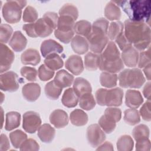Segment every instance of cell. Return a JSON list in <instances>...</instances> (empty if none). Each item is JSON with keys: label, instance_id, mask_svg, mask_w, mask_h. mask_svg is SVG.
<instances>
[{"label": "cell", "instance_id": "6da1fadb", "mask_svg": "<svg viewBox=\"0 0 151 151\" xmlns=\"http://www.w3.org/2000/svg\"><path fill=\"white\" fill-rule=\"evenodd\" d=\"M124 34L137 51H144L150 46V28L147 23L127 19L124 24Z\"/></svg>", "mask_w": 151, "mask_h": 151}, {"label": "cell", "instance_id": "ab89813d", "mask_svg": "<svg viewBox=\"0 0 151 151\" xmlns=\"http://www.w3.org/2000/svg\"><path fill=\"white\" fill-rule=\"evenodd\" d=\"M9 138L13 146L18 149L27 139V135L21 130H17L9 134Z\"/></svg>", "mask_w": 151, "mask_h": 151}, {"label": "cell", "instance_id": "7dc6e473", "mask_svg": "<svg viewBox=\"0 0 151 151\" xmlns=\"http://www.w3.org/2000/svg\"><path fill=\"white\" fill-rule=\"evenodd\" d=\"M74 30L65 32L55 29L54 31V35L55 37L64 44L69 43L74 37Z\"/></svg>", "mask_w": 151, "mask_h": 151}, {"label": "cell", "instance_id": "f35d334b", "mask_svg": "<svg viewBox=\"0 0 151 151\" xmlns=\"http://www.w3.org/2000/svg\"><path fill=\"white\" fill-rule=\"evenodd\" d=\"M134 142L129 135L122 136L117 142V149L120 151H130L133 148Z\"/></svg>", "mask_w": 151, "mask_h": 151}, {"label": "cell", "instance_id": "8d00e7d4", "mask_svg": "<svg viewBox=\"0 0 151 151\" xmlns=\"http://www.w3.org/2000/svg\"><path fill=\"white\" fill-rule=\"evenodd\" d=\"M79 106L85 110H90L96 106V101L91 93H86L79 97Z\"/></svg>", "mask_w": 151, "mask_h": 151}, {"label": "cell", "instance_id": "c3c4849f", "mask_svg": "<svg viewBox=\"0 0 151 151\" xmlns=\"http://www.w3.org/2000/svg\"><path fill=\"white\" fill-rule=\"evenodd\" d=\"M38 73L39 78L44 81L50 80L54 75V71L48 68L45 64H42L40 66Z\"/></svg>", "mask_w": 151, "mask_h": 151}, {"label": "cell", "instance_id": "3957f363", "mask_svg": "<svg viewBox=\"0 0 151 151\" xmlns=\"http://www.w3.org/2000/svg\"><path fill=\"white\" fill-rule=\"evenodd\" d=\"M96 99L97 104L104 106H120L122 103L123 91L119 87L107 90L99 88L96 92Z\"/></svg>", "mask_w": 151, "mask_h": 151}, {"label": "cell", "instance_id": "9a60e30c", "mask_svg": "<svg viewBox=\"0 0 151 151\" xmlns=\"http://www.w3.org/2000/svg\"><path fill=\"white\" fill-rule=\"evenodd\" d=\"M50 121L56 128H63L68 124V115L67 113L63 110H55L50 116Z\"/></svg>", "mask_w": 151, "mask_h": 151}, {"label": "cell", "instance_id": "d4e9b609", "mask_svg": "<svg viewBox=\"0 0 151 151\" xmlns=\"http://www.w3.org/2000/svg\"><path fill=\"white\" fill-rule=\"evenodd\" d=\"M78 99L79 97L76 94L73 88H69L64 91L61 99V102L64 106L71 108L77 106Z\"/></svg>", "mask_w": 151, "mask_h": 151}, {"label": "cell", "instance_id": "e7e4bbea", "mask_svg": "<svg viewBox=\"0 0 151 151\" xmlns=\"http://www.w3.org/2000/svg\"><path fill=\"white\" fill-rule=\"evenodd\" d=\"M1 103L3 101V100H4V98H3V96H4V94L2 93H1Z\"/></svg>", "mask_w": 151, "mask_h": 151}, {"label": "cell", "instance_id": "94428289", "mask_svg": "<svg viewBox=\"0 0 151 151\" xmlns=\"http://www.w3.org/2000/svg\"><path fill=\"white\" fill-rule=\"evenodd\" d=\"M143 93L144 94V96L148 100H150V83L148 82L147 83L143 90Z\"/></svg>", "mask_w": 151, "mask_h": 151}, {"label": "cell", "instance_id": "6f0895ef", "mask_svg": "<svg viewBox=\"0 0 151 151\" xmlns=\"http://www.w3.org/2000/svg\"><path fill=\"white\" fill-rule=\"evenodd\" d=\"M22 29H23V30H24L26 32L27 34L29 37H32V38L37 37V36L35 34V29H34V23L25 24L23 25Z\"/></svg>", "mask_w": 151, "mask_h": 151}, {"label": "cell", "instance_id": "ffe728a7", "mask_svg": "<svg viewBox=\"0 0 151 151\" xmlns=\"http://www.w3.org/2000/svg\"><path fill=\"white\" fill-rule=\"evenodd\" d=\"M71 45L73 51L80 55L87 52L89 48V44L87 40L79 35H77L73 38Z\"/></svg>", "mask_w": 151, "mask_h": 151}, {"label": "cell", "instance_id": "d590c367", "mask_svg": "<svg viewBox=\"0 0 151 151\" xmlns=\"http://www.w3.org/2000/svg\"><path fill=\"white\" fill-rule=\"evenodd\" d=\"M124 25L120 21H114L110 24L108 28L107 35L109 39L115 40L123 32Z\"/></svg>", "mask_w": 151, "mask_h": 151}, {"label": "cell", "instance_id": "db71d44e", "mask_svg": "<svg viewBox=\"0 0 151 151\" xmlns=\"http://www.w3.org/2000/svg\"><path fill=\"white\" fill-rule=\"evenodd\" d=\"M150 103V101L147 100L143 104L140 109V114L142 119L147 122H149L151 120Z\"/></svg>", "mask_w": 151, "mask_h": 151}, {"label": "cell", "instance_id": "4316f807", "mask_svg": "<svg viewBox=\"0 0 151 151\" xmlns=\"http://www.w3.org/2000/svg\"><path fill=\"white\" fill-rule=\"evenodd\" d=\"M34 29L37 37H46L49 36L53 29L45 22L43 18H40L34 23Z\"/></svg>", "mask_w": 151, "mask_h": 151}, {"label": "cell", "instance_id": "b9f144b4", "mask_svg": "<svg viewBox=\"0 0 151 151\" xmlns=\"http://www.w3.org/2000/svg\"><path fill=\"white\" fill-rule=\"evenodd\" d=\"M59 15H67L72 17L76 20L78 16V12L77 8L72 4H66L64 5L59 11Z\"/></svg>", "mask_w": 151, "mask_h": 151}, {"label": "cell", "instance_id": "60d3db41", "mask_svg": "<svg viewBox=\"0 0 151 151\" xmlns=\"http://www.w3.org/2000/svg\"><path fill=\"white\" fill-rule=\"evenodd\" d=\"M132 135L136 141L142 139L149 138V129L145 124L138 125L133 129Z\"/></svg>", "mask_w": 151, "mask_h": 151}, {"label": "cell", "instance_id": "f907efd6", "mask_svg": "<svg viewBox=\"0 0 151 151\" xmlns=\"http://www.w3.org/2000/svg\"><path fill=\"white\" fill-rule=\"evenodd\" d=\"M37 70L33 67H23L21 69L22 76L30 81H34L37 80Z\"/></svg>", "mask_w": 151, "mask_h": 151}, {"label": "cell", "instance_id": "91938a15", "mask_svg": "<svg viewBox=\"0 0 151 151\" xmlns=\"http://www.w3.org/2000/svg\"><path fill=\"white\" fill-rule=\"evenodd\" d=\"M113 147L111 143L106 142L100 146H99L97 148V150H113Z\"/></svg>", "mask_w": 151, "mask_h": 151}, {"label": "cell", "instance_id": "7bdbcfd3", "mask_svg": "<svg viewBox=\"0 0 151 151\" xmlns=\"http://www.w3.org/2000/svg\"><path fill=\"white\" fill-rule=\"evenodd\" d=\"M38 14L37 10L31 6H28L24 10L22 16V19L24 22L34 23L37 21Z\"/></svg>", "mask_w": 151, "mask_h": 151}, {"label": "cell", "instance_id": "d6986e66", "mask_svg": "<svg viewBox=\"0 0 151 151\" xmlns=\"http://www.w3.org/2000/svg\"><path fill=\"white\" fill-rule=\"evenodd\" d=\"M27 44V40L19 31H17L13 34L9 44L12 49L16 52L22 51Z\"/></svg>", "mask_w": 151, "mask_h": 151}, {"label": "cell", "instance_id": "cb8c5ba5", "mask_svg": "<svg viewBox=\"0 0 151 151\" xmlns=\"http://www.w3.org/2000/svg\"><path fill=\"white\" fill-rule=\"evenodd\" d=\"M55 130L49 124H44L38 129V136L40 139L44 143H50L54 138Z\"/></svg>", "mask_w": 151, "mask_h": 151}, {"label": "cell", "instance_id": "ac0fdd59", "mask_svg": "<svg viewBox=\"0 0 151 151\" xmlns=\"http://www.w3.org/2000/svg\"><path fill=\"white\" fill-rule=\"evenodd\" d=\"M120 55L119 50L113 41H109L107 43L106 47L100 55L101 59L107 61H116L120 58Z\"/></svg>", "mask_w": 151, "mask_h": 151}, {"label": "cell", "instance_id": "7a4b0ae2", "mask_svg": "<svg viewBox=\"0 0 151 151\" xmlns=\"http://www.w3.org/2000/svg\"><path fill=\"white\" fill-rule=\"evenodd\" d=\"M119 4L128 15L129 19L134 21L144 22L149 21L150 14V1H113Z\"/></svg>", "mask_w": 151, "mask_h": 151}, {"label": "cell", "instance_id": "ee69618b", "mask_svg": "<svg viewBox=\"0 0 151 151\" xmlns=\"http://www.w3.org/2000/svg\"><path fill=\"white\" fill-rule=\"evenodd\" d=\"M104 116L109 120L117 123L121 119L122 111L118 108L108 107L105 110Z\"/></svg>", "mask_w": 151, "mask_h": 151}, {"label": "cell", "instance_id": "44dd1931", "mask_svg": "<svg viewBox=\"0 0 151 151\" xmlns=\"http://www.w3.org/2000/svg\"><path fill=\"white\" fill-rule=\"evenodd\" d=\"M21 61L25 65H36L40 62L41 57L37 50L29 48L21 54Z\"/></svg>", "mask_w": 151, "mask_h": 151}, {"label": "cell", "instance_id": "603a6c76", "mask_svg": "<svg viewBox=\"0 0 151 151\" xmlns=\"http://www.w3.org/2000/svg\"><path fill=\"white\" fill-rule=\"evenodd\" d=\"M73 88L78 97L84 94L91 93L92 91L90 83L82 77H77L74 80Z\"/></svg>", "mask_w": 151, "mask_h": 151}, {"label": "cell", "instance_id": "bcb514c9", "mask_svg": "<svg viewBox=\"0 0 151 151\" xmlns=\"http://www.w3.org/2000/svg\"><path fill=\"white\" fill-rule=\"evenodd\" d=\"M12 27L6 24H2L0 27V41L1 43H6L9 40L12 34Z\"/></svg>", "mask_w": 151, "mask_h": 151}, {"label": "cell", "instance_id": "e0dca14e", "mask_svg": "<svg viewBox=\"0 0 151 151\" xmlns=\"http://www.w3.org/2000/svg\"><path fill=\"white\" fill-rule=\"evenodd\" d=\"M99 68L101 71L105 72L116 73L123 70L124 68V64L120 58L116 61H107L101 59L100 56V62Z\"/></svg>", "mask_w": 151, "mask_h": 151}, {"label": "cell", "instance_id": "30bf717a", "mask_svg": "<svg viewBox=\"0 0 151 151\" xmlns=\"http://www.w3.org/2000/svg\"><path fill=\"white\" fill-rule=\"evenodd\" d=\"M0 51V72L3 73L11 68L15 55L12 51L2 43H1Z\"/></svg>", "mask_w": 151, "mask_h": 151}, {"label": "cell", "instance_id": "f1b7e54d", "mask_svg": "<svg viewBox=\"0 0 151 151\" xmlns=\"http://www.w3.org/2000/svg\"><path fill=\"white\" fill-rule=\"evenodd\" d=\"M100 55L91 52H88L84 57V65L87 70H96L99 67Z\"/></svg>", "mask_w": 151, "mask_h": 151}, {"label": "cell", "instance_id": "9f6ffc18", "mask_svg": "<svg viewBox=\"0 0 151 151\" xmlns=\"http://www.w3.org/2000/svg\"><path fill=\"white\" fill-rule=\"evenodd\" d=\"M136 150L138 151H149L150 150V142L149 138L136 140Z\"/></svg>", "mask_w": 151, "mask_h": 151}, {"label": "cell", "instance_id": "74e56055", "mask_svg": "<svg viewBox=\"0 0 151 151\" xmlns=\"http://www.w3.org/2000/svg\"><path fill=\"white\" fill-rule=\"evenodd\" d=\"M124 122L131 126L139 123L140 121V114L136 109H127L124 112Z\"/></svg>", "mask_w": 151, "mask_h": 151}, {"label": "cell", "instance_id": "277c9868", "mask_svg": "<svg viewBox=\"0 0 151 151\" xmlns=\"http://www.w3.org/2000/svg\"><path fill=\"white\" fill-rule=\"evenodd\" d=\"M119 85L123 88H140L145 82V78L139 68L125 69L119 75Z\"/></svg>", "mask_w": 151, "mask_h": 151}, {"label": "cell", "instance_id": "11a10c76", "mask_svg": "<svg viewBox=\"0 0 151 151\" xmlns=\"http://www.w3.org/2000/svg\"><path fill=\"white\" fill-rule=\"evenodd\" d=\"M115 41L122 51L132 46V44L126 38L123 32L115 39Z\"/></svg>", "mask_w": 151, "mask_h": 151}, {"label": "cell", "instance_id": "7c38bea8", "mask_svg": "<svg viewBox=\"0 0 151 151\" xmlns=\"http://www.w3.org/2000/svg\"><path fill=\"white\" fill-rule=\"evenodd\" d=\"M41 52L44 57L54 54H60L63 51V46L53 40H47L44 41L41 45Z\"/></svg>", "mask_w": 151, "mask_h": 151}, {"label": "cell", "instance_id": "816d5d0a", "mask_svg": "<svg viewBox=\"0 0 151 151\" xmlns=\"http://www.w3.org/2000/svg\"><path fill=\"white\" fill-rule=\"evenodd\" d=\"M138 67L144 68L149 64H150V46L146 51H142L139 55Z\"/></svg>", "mask_w": 151, "mask_h": 151}, {"label": "cell", "instance_id": "9c48e42d", "mask_svg": "<svg viewBox=\"0 0 151 151\" xmlns=\"http://www.w3.org/2000/svg\"><path fill=\"white\" fill-rule=\"evenodd\" d=\"M87 138L88 143L93 147L100 146L106 139V135L97 124L89 126L87 129Z\"/></svg>", "mask_w": 151, "mask_h": 151}, {"label": "cell", "instance_id": "484cf974", "mask_svg": "<svg viewBox=\"0 0 151 151\" xmlns=\"http://www.w3.org/2000/svg\"><path fill=\"white\" fill-rule=\"evenodd\" d=\"M21 114L17 111H9L6 114V122L5 129L7 131H11L20 124Z\"/></svg>", "mask_w": 151, "mask_h": 151}, {"label": "cell", "instance_id": "d6a6232c", "mask_svg": "<svg viewBox=\"0 0 151 151\" xmlns=\"http://www.w3.org/2000/svg\"><path fill=\"white\" fill-rule=\"evenodd\" d=\"M117 75L115 73L103 72L100 76V81L102 86L106 88H112L117 85Z\"/></svg>", "mask_w": 151, "mask_h": 151}, {"label": "cell", "instance_id": "ba28073f", "mask_svg": "<svg viewBox=\"0 0 151 151\" xmlns=\"http://www.w3.org/2000/svg\"><path fill=\"white\" fill-rule=\"evenodd\" d=\"M41 124V120L37 113L29 111L24 114L22 127L26 132L34 133L39 129Z\"/></svg>", "mask_w": 151, "mask_h": 151}, {"label": "cell", "instance_id": "681fc988", "mask_svg": "<svg viewBox=\"0 0 151 151\" xmlns=\"http://www.w3.org/2000/svg\"><path fill=\"white\" fill-rule=\"evenodd\" d=\"M58 15L53 12H46L43 16V19L45 22L54 30L57 27L58 21Z\"/></svg>", "mask_w": 151, "mask_h": 151}, {"label": "cell", "instance_id": "1f68e13d", "mask_svg": "<svg viewBox=\"0 0 151 151\" xmlns=\"http://www.w3.org/2000/svg\"><path fill=\"white\" fill-rule=\"evenodd\" d=\"M75 19L71 17L61 15L58 18L57 27L56 29L61 31H70L74 30Z\"/></svg>", "mask_w": 151, "mask_h": 151}, {"label": "cell", "instance_id": "f6af8a7d", "mask_svg": "<svg viewBox=\"0 0 151 151\" xmlns=\"http://www.w3.org/2000/svg\"><path fill=\"white\" fill-rule=\"evenodd\" d=\"M99 124L103 130L107 133H111L116 128V123L109 120L103 115L99 120Z\"/></svg>", "mask_w": 151, "mask_h": 151}, {"label": "cell", "instance_id": "52a82bcc", "mask_svg": "<svg viewBox=\"0 0 151 151\" xmlns=\"http://www.w3.org/2000/svg\"><path fill=\"white\" fill-rule=\"evenodd\" d=\"M19 87L18 76L13 71H7L1 74L0 76V88L5 91L13 92L17 91Z\"/></svg>", "mask_w": 151, "mask_h": 151}, {"label": "cell", "instance_id": "be15d7a7", "mask_svg": "<svg viewBox=\"0 0 151 151\" xmlns=\"http://www.w3.org/2000/svg\"><path fill=\"white\" fill-rule=\"evenodd\" d=\"M1 116H2V126L1 127H2V124H3V120H4V114H3V110H2V108L1 107Z\"/></svg>", "mask_w": 151, "mask_h": 151}, {"label": "cell", "instance_id": "f5cc1de1", "mask_svg": "<svg viewBox=\"0 0 151 151\" xmlns=\"http://www.w3.org/2000/svg\"><path fill=\"white\" fill-rule=\"evenodd\" d=\"M38 143L32 139H26L19 147L20 150H38Z\"/></svg>", "mask_w": 151, "mask_h": 151}, {"label": "cell", "instance_id": "6125c7cd", "mask_svg": "<svg viewBox=\"0 0 151 151\" xmlns=\"http://www.w3.org/2000/svg\"><path fill=\"white\" fill-rule=\"evenodd\" d=\"M143 72L148 80H150V64H149L143 69Z\"/></svg>", "mask_w": 151, "mask_h": 151}, {"label": "cell", "instance_id": "8fae6325", "mask_svg": "<svg viewBox=\"0 0 151 151\" xmlns=\"http://www.w3.org/2000/svg\"><path fill=\"white\" fill-rule=\"evenodd\" d=\"M22 93L28 101L33 102L38 99L41 94V87L37 83H27L22 87Z\"/></svg>", "mask_w": 151, "mask_h": 151}, {"label": "cell", "instance_id": "836d02e7", "mask_svg": "<svg viewBox=\"0 0 151 151\" xmlns=\"http://www.w3.org/2000/svg\"><path fill=\"white\" fill-rule=\"evenodd\" d=\"M92 25L91 23L86 20H81L75 23L74 31L79 35L87 38L91 31Z\"/></svg>", "mask_w": 151, "mask_h": 151}, {"label": "cell", "instance_id": "8992f818", "mask_svg": "<svg viewBox=\"0 0 151 151\" xmlns=\"http://www.w3.org/2000/svg\"><path fill=\"white\" fill-rule=\"evenodd\" d=\"M107 32L100 29L92 27L91 31L86 38L91 51L96 54H101L109 42Z\"/></svg>", "mask_w": 151, "mask_h": 151}, {"label": "cell", "instance_id": "2e32d148", "mask_svg": "<svg viewBox=\"0 0 151 151\" xmlns=\"http://www.w3.org/2000/svg\"><path fill=\"white\" fill-rule=\"evenodd\" d=\"M143 102L141 93L137 90H128L126 93L125 104L131 109L138 108Z\"/></svg>", "mask_w": 151, "mask_h": 151}, {"label": "cell", "instance_id": "680465c9", "mask_svg": "<svg viewBox=\"0 0 151 151\" xmlns=\"http://www.w3.org/2000/svg\"><path fill=\"white\" fill-rule=\"evenodd\" d=\"M9 147V142L7 136L4 134H1L0 138V151H6Z\"/></svg>", "mask_w": 151, "mask_h": 151}, {"label": "cell", "instance_id": "f546056e", "mask_svg": "<svg viewBox=\"0 0 151 151\" xmlns=\"http://www.w3.org/2000/svg\"><path fill=\"white\" fill-rule=\"evenodd\" d=\"M104 15L109 20H118L121 17V11L118 5L114 2L110 1L105 7Z\"/></svg>", "mask_w": 151, "mask_h": 151}, {"label": "cell", "instance_id": "4fadbf2b", "mask_svg": "<svg viewBox=\"0 0 151 151\" xmlns=\"http://www.w3.org/2000/svg\"><path fill=\"white\" fill-rule=\"evenodd\" d=\"M65 67L74 75H79L84 70L82 58L76 55H72L67 58L65 63Z\"/></svg>", "mask_w": 151, "mask_h": 151}, {"label": "cell", "instance_id": "4dcf8cb0", "mask_svg": "<svg viewBox=\"0 0 151 151\" xmlns=\"http://www.w3.org/2000/svg\"><path fill=\"white\" fill-rule=\"evenodd\" d=\"M45 65L50 69L55 71L63 67L64 63L62 58L57 53L51 54L45 57Z\"/></svg>", "mask_w": 151, "mask_h": 151}, {"label": "cell", "instance_id": "7402d4cb", "mask_svg": "<svg viewBox=\"0 0 151 151\" xmlns=\"http://www.w3.org/2000/svg\"><path fill=\"white\" fill-rule=\"evenodd\" d=\"M74 81V77L64 70L57 72L54 79V83L61 88L70 87Z\"/></svg>", "mask_w": 151, "mask_h": 151}, {"label": "cell", "instance_id": "5b68a950", "mask_svg": "<svg viewBox=\"0 0 151 151\" xmlns=\"http://www.w3.org/2000/svg\"><path fill=\"white\" fill-rule=\"evenodd\" d=\"M25 1H9L2 7V15L5 20L9 24H15L20 21L22 9L26 5Z\"/></svg>", "mask_w": 151, "mask_h": 151}, {"label": "cell", "instance_id": "e575fe53", "mask_svg": "<svg viewBox=\"0 0 151 151\" xmlns=\"http://www.w3.org/2000/svg\"><path fill=\"white\" fill-rule=\"evenodd\" d=\"M62 89L58 87L53 81L48 82L45 86V93L46 96L51 100H57L60 97Z\"/></svg>", "mask_w": 151, "mask_h": 151}, {"label": "cell", "instance_id": "83f0119b", "mask_svg": "<svg viewBox=\"0 0 151 151\" xmlns=\"http://www.w3.org/2000/svg\"><path fill=\"white\" fill-rule=\"evenodd\" d=\"M70 119L73 124L76 126H82L87 124L88 116L82 110L76 109L70 113Z\"/></svg>", "mask_w": 151, "mask_h": 151}, {"label": "cell", "instance_id": "5bb4252c", "mask_svg": "<svg viewBox=\"0 0 151 151\" xmlns=\"http://www.w3.org/2000/svg\"><path fill=\"white\" fill-rule=\"evenodd\" d=\"M139 52L132 46L122 51L121 57L122 60L126 66L129 67H135L138 63Z\"/></svg>", "mask_w": 151, "mask_h": 151}]
</instances>
